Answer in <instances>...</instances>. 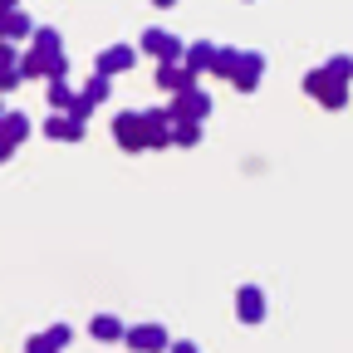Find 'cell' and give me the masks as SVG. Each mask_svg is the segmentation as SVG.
<instances>
[{
	"label": "cell",
	"mask_w": 353,
	"mask_h": 353,
	"mask_svg": "<svg viewBox=\"0 0 353 353\" xmlns=\"http://www.w3.org/2000/svg\"><path fill=\"white\" fill-rule=\"evenodd\" d=\"M50 103H54V108H64V113H74V108H79V94H74L64 79H54V83H50Z\"/></svg>",
	"instance_id": "cell-14"
},
{
	"label": "cell",
	"mask_w": 353,
	"mask_h": 353,
	"mask_svg": "<svg viewBox=\"0 0 353 353\" xmlns=\"http://www.w3.org/2000/svg\"><path fill=\"white\" fill-rule=\"evenodd\" d=\"M113 138H118L128 152H143V148H148V108H143V113H118V118H113Z\"/></svg>",
	"instance_id": "cell-4"
},
{
	"label": "cell",
	"mask_w": 353,
	"mask_h": 353,
	"mask_svg": "<svg viewBox=\"0 0 353 353\" xmlns=\"http://www.w3.org/2000/svg\"><path fill=\"white\" fill-rule=\"evenodd\" d=\"M211 113V99H206V88H187V94H176V103H172V123H201Z\"/></svg>",
	"instance_id": "cell-5"
},
{
	"label": "cell",
	"mask_w": 353,
	"mask_h": 353,
	"mask_svg": "<svg viewBox=\"0 0 353 353\" xmlns=\"http://www.w3.org/2000/svg\"><path fill=\"white\" fill-rule=\"evenodd\" d=\"M88 334H94L99 343H118V339H128V324L118 314H94L88 319Z\"/></svg>",
	"instance_id": "cell-9"
},
{
	"label": "cell",
	"mask_w": 353,
	"mask_h": 353,
	"mask_svg": "<svg viewBox=\"0 0 353 353\" xmlns=\"http://www.w3.org/2000/svg\"><path fill=\"white\" fill-rule=\"evenodd\" d=\"M172 353H201V348H196V343H187V339H182V343H172Z\"/></svg>",
	"instance_id": "cell-20"
},
{
	"label": "cell",
	"mask_w": 353,
	"mask_h": 353,
	"mask_svg": "<svg viewBox=\"0 0 353 353\" xmlns=\"http://www.w3.org/2000/svg\"><path fill=\"white\" fill-rule=\"evenodd\" d=\"M172 143L196 148V143H201V123H172Z\"/></svg>",
	"instance_id": "cell-16"
},
{
	"label": "cell",
	"mask_w": 353,
	"mask_h": 353,
	"mask_svg": "<svg viewBox=\"0 0 353 353\" xmlns=\"http://www.w3.org/2000/svg\"><path fill=\"white\" fill-rule=\"evenodd\" d=\"M128 348L162 353V348H167V329H162V324H132V329H128Z\"/></svg>",
	"instance_id": "cell-7"
},
{
	"label": "cell",
	"mask_w": 353,
	"mask_h": 353,
	"mask_svg": "<svg viewBox=\"0 0 353 353\" xmlns=\"http://www.w3.org/2000/svg\"><path fill=\"white\" fill-rule=\"evenodd\" d=\"M216 74H226L236 88H245V94H250V88L260 83V74H265V59L255 54V50H216V64H211Z\"/></svg>",
	"instance_id": "cell-3"
},
{
	"label": "cell",
	"mask_w": 353,
	"mask_h": 353,
	"mask_svg": "<svg viewBox=\"0 0 353 353\" xmlns=\"http://www.w3.org/2000/svg\"><path fill=\"white\" fill-rule=\"evenodd\" d=\"M143 50L157 54L162 64H182V54H187V50H182V39H172L167 30H148V34H143Z\"/></svg>",
	"instance_id": "cell-6"
},
{
	"label": "cell",
	"mask_w": 353,
	"mask_h": 353,
	"mask_svg": "<svg viewBox=\"0 0 353 353\" xmlns=\"http://www.w3.org/2000/svg\"><path fill=\"white\" fill-rule=\"evenodd\" d=\"M157 83H162V88H172V94H187L196 79H192L182 64H162V69H157Z\"/></svg>",
	"instance_id": "cell-13"
},
{
	"label": "cell",
	"mask_w": 353,
	"mask_h": 353,
	"mask_svg": "<svg viewBox=\"0 0 353 353\" xmlns=\"http://www.w3.org/2000/svg\"><path fill=\"white\" fill-rule=\"evenodd\" d=\"M236 314H241L245 324H260V319H265V294H260L255 285H245V290L236 294Z\"/></svg>",
	"instance_id": "cell-10"
},
{
	"label": "cell",
	"mask_w": 353,
	"mask_h": 353,
	"mask_svg": "<svg viewBox=\"0 0 353 353\" xmlns=\"http://www.w3.org/2000/svg\"><path fill=\"white\" fill-rule=\"evenodd\" d=\"M50 339H54V343H59V348H64V343H69V339H74V329H69V324H54V329H50Z\"/></svg>",
	"instance_id": "cell-19"
},
{
	"label": "cell",
	"mask_w": 353,
	"mask_h": 353,
	"mask_svg": "<svg viewBox=\"0 0 353 353\" xmlns=\"http://www.w3.org/2000/svg\"><path fill=\"white\" fill-rule=\"evenodd\" d=\"M25 353H59V343H54L50 334H34V339L25 343Z\"/></svg>",
	"instance_id": "cell-18"
},
{
	"label": "cell",
	"mask_w": 353,
	"mask_h": 353,
	"mask_svg": "<svg viewBox=\"0 0 353 353\" xmlns=\"http://www.w3.org/2000/svg\"><path fill=\"white\" fill-rule=\"evenodd\" d=\"M0 132H6L10 143H20L25 132H30V118H25V113H6V118H0Z\"/></svg>",
	"instance_id": "cell-15"
},
{
	"label": "cell",
	"mask_w": 353,
	"mask_h": 353,
	"mask_svg": "<svg viewBox=\"0 0 353 353\" xmlns=\"http://www.w3.org/2000/svg\"><path fill=\"white\" fill-rule=\"evenodd\" d=\"M211 64H216V44H211V39H201V44H192V50L182 54V69H187L192 79H196L201 69H211Z\"/></svg>",
	"instance_id": "cell-11"
},
{
	"label": "cell",
	"mask_w": 353,
	"mask_h": 353,
	"mask_svg": "<svg viewBox=\"0 0 353 353\" xmlns=\"http://www.w3.org/2000/svg\"><path fill=\"white\" fill-rule=\"evenodd\" d=\"M64 74H69V59H64L59 30L39 25L34 30V50L20 59V79H64Z\"/></svg>",
	"instance_id": "cell-1"
},
{
	"label": "cell",
	"mask_w": 353,
	"mask_h": 353,
	"mask_svg": "<svg viewBox=\"0 0 353 353\" xmlns=\"http://www.w3.org/2000/svg\"><path fill=\"white\" fill-rule=\"evenodd\" d=\"M132 59H138V50H132V44H108V50L99 54V74H103V79H113V74L132 69Z\"/></svg>",
	"instance_id": "cell-8"
},
{
	"label": "cell",
	"mask_w": 353,
	"mask_h": 353,
	"mask_svg": "<svg viewBox=\"0 0 353 353\" xmlns=\"http://www.w3.org/2000/svg\"><path fill=\"white\" fill-rule=\"evenodd\" d=\"M44 132H50L54 143H79V138H83V123L64 113V118H50V123H44Z\"/></svg>",
	"instance_id": "cell-12"
},
{
	"label": "cell",
	"mask_w": 353,
	"mask_h": 353,
	"mask_svg": "<svg viewBox=\"0 0 353 353\" xmlns=\"http://www.w3.org/2000/svg\"><path fill=\"white\" fill-rule=\"evenodd\" d=\"M83 99H88V103H103V99H108V79H103V74H94V79L83 83Z\"/></svg>",
	"instance_id": "cell-17"
},
{
	"label": "cell",
	"mask_w": 353,
	"mask_h": 353,
	"mask_svg": "<svg viewBox=\"0 0 353 353\" xmlns=\"http://www.w3.org/2000/svg\"><path fill=\"white\" fill-rule=\"evenodd\" d=\"M348 79H353V59H348V54H334L324 69L304 74V88H309L324 108H343V103H348Z\"/></svg>",
	"instance_id": "cell-2"
}]
</instances>
